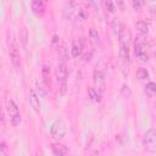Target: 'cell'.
I'll list each match as a JSON object with an SVG mask.
<instances>
[{"instance_id": "obj_26", "label": "cell", "mask_w": 156, "mask_h": 156, "mask_svg": "<svg viewBox=\"0 0 156 156\" xmlns=\"http://www.w3.org/2000/svg\"><path fill=\"white\" fill-rule=\"evenodd\" d=\"M113 1H115L116 6H117L118 9H121V10H124V0H113Z\"/></svg>"}, {"instance_id": "obj_11", "label": "cell", "mask_w": 156, "mask_h": 156, "mask_svg": "<svg viewBox=\"0 0 156 156\" xmlns=\"http://www.w3.org/2000/svg\"><path fill=\"white\" fill-rule=\"evenodd\" d=\"M88 98L91 102L99 104L101 101V91L94 87H89L88 88Z\"/></svg>"}, {"instance_id": "obj_7", "label": "cell", "mask_w": 156, "mask_h": 156, "mask_svg": "<svg viewBox=\"0 0 156 156\" xmlns=\"http://www.w3.org/2000/svg\"><path fill=\"white\" fill-rule=\"evenodd\" d=\"M84 51V39L83 38H77L72 41V46H71V52L73 57H78L83 54Z\"/></svg>"}, {"instance_id": "obj_20", "label": "cell", "mask_w": 156, "mask_h": 156, "mask_svg": "<svg viewBox=\"0 0 156 156\" xmlns=\"http://www.w3.org/2000/svg\"><path fill=\"white\" fill-rule=\"evenodd\" d=\"M113 32H115V35H116V38H121V35H122V33H123V28H122V24H121V22L119 21H115L113 22Z\"/></svg>"}, {"instance_id": "obj_19", "label": "cell", "mask_w": 156, "mask_h": 156, "mask_svg": "<svg viewBox=\"0 0 156 156\" xmlns=\"http://www.w3.org/2000/svg\"><path fill=\"white\" fill-rule=\"evenodd\" d=\"M145 94H146L147 96H154V95H156V83L149 82V83L145 85Z\"/></svg>"}, {"instance_id": "obj_10", "label": "cell", "mask_w": 156, "mask_h": 156, "mask_svg": "<svg viewBox=\"0 0 156 156\" xmlns=\"http://www.w3.org/2000/svg\"><path fill=\"white\" fill-rule=\"evenodd\" d=\"M32 11L35 16L41 17L45 13V0H32Z\"/></svg>"}, {"instance_id": "obj_8", "label": "cell", "mask_w": 156, "mask_h": 156, "mask_svg": "<svg viewBox=\"0 0 156 156\" xmlns=\"http://www.w3.org/2000/svg\"><path fill=\"white\" fill-rule=\"evenodd\" d=\"M134 51H135V56L141 61V62H146L147 61V54L145 50V45L141 40L136 39L135 45H134Z\"/></svg>"}, {"instance_id": "obj_21", "label": "cell", "mask_w": 156, "mask_h": 156, "mask_svg": "<svg viewBox=\"0 0 156 156\" xmlns=\"http://www.w3.org/2000/svg\"><path fill=\"white\" fill-rule=\"evenodd\" d=\"M144 5H145L144 0H132V6L136 12H141L144 9Z\"/></svg>"}, {"instance_id": "obj_9", "label": "cell", "mask_w": 156, "mask_h": 156, "mask_svg": "<svg viewBox=\"0 0 156 156\" xmlns=\"http://www.w3.org/2000/svg\"><path fill=\"white\" fill-rule=\"evenodd\" d=\"M93 80H94L95 87L102 93V91L105 90V76H104V73H102L100 69H94Z\"/></svg>"}, {"instance_id": "obj_25", "label": "cell", "mask_w": 156, "mask_h": 156, "mask_svg": "<svg viewBox=\"0 0 156 156\" xmlns=\"http://www.w3.org/2000/svg\"><path fill=\"white\" fill-rule=\"evenodd\" d=\"M58 45H60V38H58V35H54L52 37V46H55V48H58Z\"/></svg>"}, {"instance_id": "obj_18", "label": "cell", "mask_w": 156, "mask_h": 156, "mask_svg": "<svg viewBox=\"0 0 156 156\" xmlns=\"http://www.w3.org/2000/svg\"><path fill=\"white\" fill-rule=\"evenodd\" d=\"M135 77H136L139 80H145V79L149 78V71H147L146 68H144V67H140V68L136 69Z\"/></svg>"}, {"instance_id": "obj_2", "label": "cell", "mask_w": 156, "mask_h": 156, "mask_svg": "<svg viewBox=\"0 0 156 156\" xmlns=\"http://www.w3.org/2000/svg\"><path fill=\"white\" fill-rule=\"evenodd\" d=\"M67 67L66 65L62 62L58 65L57 67V73H56V80H57V84H58V88H60V93L61 95H65L67 93Z\"/></svg>"}, {"instance_id": "obj_23", "label": "cell", "mask_w": 156, "mask_h": 156, "mask_svg": "<svg viewBox=\"0 0 156 156\" xmlns=\"http://www.w3.org/2000/svg\"><path fill=\"white\" fill-rule=\"evenodd\" d=\"M104 4H105V6H106V9H107V11H110V12H115L116 11V4H115V1L113 0H104Z\"/></svg>"}, {"instance_id": "obj_15", "label": "cell", "mask_w": 156, "mask_h": 156, "mask_svg": "<svg viewBox=\"0 0 156 156\" xmlns=\"http://www.w3.org/2000/svg\"><path fill=\"white\" fill-rule=\"evenodd\" d=\"M89 41H90V44H91L94 48L99 46V43H100L99 33H98L94 28H90V29H89Z\"/></svg>"}, {"instance_id": "obj_6", "label": "cell", "mask_w": 156, "mask_h": 156, "mask_svg": "<svg viewBox=\"0 0 156 156\" xmlns=\"http://www.w3.org/2000/svg\"><path fill=\"white\" fill-rule=\"evenodd\" d=\"M9 55H10V60H11L13 67L21 68V57H20V52H18V46L15 43V40H11V43L9 41Z\"/></svg>"}, {"instance_id": "obj_13", "label": "cell", "mask_w": 156, "mask_h": 156, "mask_svg": "<svg viewBox=\"0 0 156 156\" xmlns=\"http://www.w3.org/2000/svg\"><path fill=\"white\" fill-rule=\"evenodd\" d=\"M51 149H52V154L56 155V156H63V155L68 154V149L66 146H63L62 144H58V143L52 144Z\"/></svg>"}, {"instance_id": "obj_1", "label": "cell", "mask_w": 156, "mask_h": 156, "mask_svg": "<svg viewBox=\"0 0 156 156\" xmlns=\"http://www.w3.org/2000/svg\"><path fill=\"white\" fill-rule=\"evenodd\" d=\"M129 33H122L119 41H121V50H119V63L122 66L123 72H128V67L130 63V56H129V41H130Z\"/></svg>"}, {"instance_id": "obj_16", "label": "cell", "mask_w": 156, "mask_h": 156, "mask_svg": "<svg viewBox=\"0 0 156 156\" xmlns=\"http://www.w3.org/2000/svg\"><path fill=\"white\" fill-rule=\"evenodd\" d=\"M88 16H89L88 10H87L84 6H80V7L78 9V11H77V21H78L79 23H84L85 20L88 18Z\"/></svg>"}, {"instance_id": "obj_17", "label": "cell", "mask_w": 156, "mask_h": 156, "mask_svg": "<svg viewBox=\"0 0 156 156\" xmlns=\"http://www.w3.org/2000/svg\"><path fill=\"white\" fill-rule=\"evenodd\" d=\"M135 28L140 34H147L149 32V24L146 23V21H138L135 23Z\"/></svg>"}, {"instance_id": "obj_24", "label": "cell", "mask_w": 156, "mask_h": 156, "mask_svg": "<svg viewBox=\"0 0 156 156\" xmlns=\"http://www.w3.org/2000/svg\"><path fill=\"white\" fill-rule=\"evenodd\" d=\"M91 2L94 5V7L96 9V11H100L101 10V6L104 4V0H91Z\"/></svg>"}, {"instance_id": "obj_3", "label": "cell", "mask_w": 156, "mask_h": 156, "mask_svg": "<svg viewBox=\"0 0 156 156\" xmlns=\"http://www.w3.org/2000/svg\"><path fill=\"white\" fill-rule=\"evenodd\" d=\"M6 110H7V113L10 116V122L12 126H20L21 122H22V117H21V113H20V110L16 105V102L12 100V99H9L7 100V104H6Z\"/></svg>"}, {"instance_id": "obj_14", "label": "cell", "mask_w": 156, "mask_h": 156, "mask_svg": "<svg viewBox=\"0 0 156 156\" xmlns=\"http://www.w3.org/2000/svg\"><path fill=\"white\" fill-rule=\"evenodd\" d=\"M28 38H29V34H28L27 28L26 27H22L21 30H20V43H21V45H22L23 49H27Z\"/></svg>"}, {"instance_id": "obj_22", "label": "cell", "mask_w": 156, "mask_h": 156, "mask_svg": "<svg viewBox=\"0 0 156 156\" xmlns=\"http://www.w3.org/2000/svg\"><path fill=\"white\" fill-rule=\"evenodd\" d=\"M41 73H43V79H44V82L48 84L49 80H50V73H51L50 66L44 65V66H43V69H41Z\"/></svg>"}, {"instance_id": "obj_4", "label": "cell", "mask_w": 156, "mask_h": 156, "mask_svg": "<svg viewBox=\"0 0 156 156\" xmlns=\"http://www.w3.org/2000/svg\"><path fill=\"white\" fill-rule=\"evenodd\" d=\"M143 145L145 151L150 154H156V128H150L145 133Z\"/></svg>"}, {"instance_id": "obj_12", "label": "cell", "mask_w": 156, "mask_h": 156, "mask_svg": "<svg viewBox=\"0 0 156 156\" xmlns=\"http://www.w3.org/2000/svg\"><path fill=\"white\" fill-rule=\"evenodd\" d=\"M29 104H30L32 108L35 112H39V110H40V101H39V98H38L37 93L33 89L29 90Z\"/></svg>"}, {"instance_id": "obj_5", "label": "cell", "mask_w": 156, "mask_h": 156, "mask_svg": "<svg viewBox=\"0 0 156 156\" xmlns=\"http://www.w3.org/2000/svg\"><path fill=\"white\" fill-rule=\"evenodd\" d=\"M66 132H67V127L62 119H56L50 127V134L56 140L62 139L66 135Z\"/></svg>"}, {"instance_id": "obj_27", "label": "cell", "mask_w": 156, "mask_h": 156, "mask_svg": "<svg viewBox=\"0 0 156 156\" xmlns=\"http://www.w3.org/2000/svg\"><path fill=\"white\" fill-rule=\"evenodd\" d=\"M5 154H6V145H5L4 141H1V144H0V156H5Z\"/></svg>"}]
</instances>
